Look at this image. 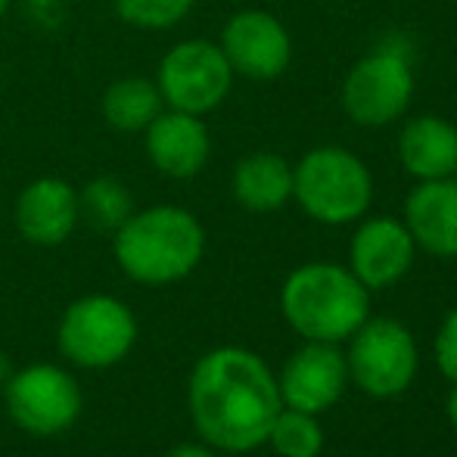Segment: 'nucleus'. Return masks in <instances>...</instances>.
<instances>
[{"instance_id": "1", "label": "nucleus", "mask_w": 457, "mask_h": 457, "mask_svg": "<svg viewBox=\"0 0 457 457\" xmlns=\"http://www.w3.org/2000/svg\"><path fill=\"white\" fill-rule=\"evenodd\" d=\"M283 411L274 373L246 349H215L193 367L190 414L199 436L224 452H253L268 442Z\"/></svg>"}, {"instance_id": "2", "label": "nucleus", "mask_w": 457, "mask_h": 457, "mask_svg": "<svg viewBox=\"0 0 457 457\" xmlns=\"http://www.w3.org/2000/svg\"><path fill=\"white\" fill-rule=\"evenodd\" d=\"M283 318L299 337L314 343H339L370 314V293L352 271L330 262L302 265L287 277L280 293Z\"/></svg>"}, {"instance_id": "3", "label": "nucleus", "mask_w": 457, "mask_h": 457, "mask_svg": "<svg viewBox=\"0 0 457 457\" xmlns=\"http://www.w3.org/2000/svg\"><path fill=\"white\" fill-rule=\"evenodd\" d=\"M205 234L199 221L175 205H156L131 215L115 230V259L140 283L181 280L199 265Z\"/></svg>"}, {"instance_id": "4", "label": "nucleus", "mask_w": 457, "mask_h": 457, "mask_svg": "<svg viewBox=\"0 0 457 457\" xmlns=\"http://www.w3.org/2000/svg\"><path fill=\"white\" fill-rule=\"evenodd\" d=\"M293 196L320 224H352L370 209V169L343 146H318L293 169Z\"/></svg>"}, {"instance_id": "5", "label": "nucleus", "mask_w": 457, "mask_h": 457, "mask_svg": "<svg viewBox=\"0 0 457 457\" xmlns=\"http://www.w3.org/2000/svg\"><path fill=\"white\" fill-rule=\"evenodd\" d=\"M414 96V69L408 54L379 47L361 56L343 81V109L355 125L386 128L402 119Z\"/></svg>"}, {"instance_id": "6", "label": "nucleus", "mask_w": 457, "mask_h": 457, "mask_svg": "<svg viewBox=\"0 0 457 457\" xmlns=\"http://www.w3.org/2000/svg\"><path fill=\"white\" fill-rule=\"evenodd\" d=\"M137 324L128 305L112 295H87L69 305L60 324V349L79 367H112L131 352Z\"/></svg>"}, {"instance_id": "7", "label": "nucleus", "mask_w": 457, "mask_h": 457, "mask_svg": "<svg viewBox=\"0 0 457 457\" xmlns=\"http://www.w3.org/2000/svg\"><path fill=\"white\" fill-rule=\"evenodd\" d=\"M349 377L373 398H395L417 377V345L414 337L398 320L367 318L352 333Z\"/></svg>"}, {"instance_id": "8", "label": "nucleus", "mask_w": 457, "mask_h": 457, "mask_svg": "<svg viewBox=\"0 0 457 457\" xmlns=\"http://www.w3.org/2000/svg\"><path fill=\"white\" fill-rule=\"evenodd\" d=\"M234 69L221 47L209 41H184L162 60L159 94L178 112L203 115L228 96Z\"/></svg>"}, {"instance_id": "9", "label": "nucleus", "mask_w": 457, "mask_h": 457, "mask_svg": "<svg viewBox=\"0 0 457 457\" xmlns=\"http://www.w3.org/2000/svg\"><path fill=\"white\" fill-rule=\"evenodd\" d=\"M6 408L22 429L35 436H54L79 420L81 392L66 370L54 364H35L19 370L6 383Z\"/></svg>"}, {"instance_id": "10", "label": "nucleus", "mask_w": 457, "mask_h": 457, "mask_svg": "<svg viewBox=\"0 0 457 457\" xmlns=\"http://www.w3.org/2000/svg\"><path fill=\"white\" fill-rule=\"evenodd\" d=\"M349 379V364L345 355L337 349V343H314L302 345L287 364L277 379L283 408L305 411V414H320L333 408L339 395L345 392Z\"/></svg>"}, {"instance_id": "11", "label": "nucleus", "mask_w": 457, "mask_h": 457, "mask_svg": "<svg viewBox=\"0 0 457 457\" xmlns=\"http://www.w3.org/2000/svg\"><path fill=\"white\" fill-rule=\"evenodd\" d=\"M221 50L228 56L230 69L246 79L255 81H271L283 75L293 56V41H289L287 29L280 19L262 10L237 12L228 22L221 37Z\"/></svg>"}, {"instance_id": "12", "label": "nucleus", "mask_w": 457, "mask_h": 457, "mask_svg": "<svg viewBox=\"0 0 457 457\" xmlns=\"http://www.w3.org/2000/svg\"><path fill=\"white\" fill-rule=\"evenodd\" d=\"M414 237L404 221L395 218H370L352 237V274L367 289H386L398 283L414 265Z\"/></svg>"}, {"instance_id": "13", "label": "nucleus", "mask_w": 457, "mask_h": 457, "mask_svg": "<svg viewBox=\"0 0 457 457\" xmlns=\"http://www.w3.org/2000/svg\"><path fill=\"white\" fill-rule=\"evenodd\" d=\"M404 228L414 246L439 259L457 255V178L420 181L404 203Z\"/></svg>"}, {"instance_id": "14", "label": "nucleus", "mask_w": 457, "mask_h": 457, "mask_svg": "<svg viewBox=\"0 0 457 457\" xmlns=\"http://www.w3.org/2000/svg\"><path fill=\"white\" fill-rule=\"evenodd\" d=\"M146 150L165 175L193 178L209 159V131L190 112H159L146 125Z\"/></svg>"}, {"instance_id": "15", "label": "nucleus", "mask_w": 457, "mask_h": 457, "mask_svg": "<svg viewBox=\"0 0 457 457\" xmlns=\"http://www.w3.org/2000/svg\"><path fill=\"white\" fill-rule=\"evenodd\" d=\"M16 221L25 240L56 246L72 234L79 221V196L66 181L41 178L19 196Z\"/></svg>"}, {"instance_id": "16", "label": "nucleus", "mask_w": 457, "mask_h": 457, "mask_svg": "<svg viewBox=\"0 0 457 457\" xmlns=\"http://www.w3.org/2000/svg\"><path fill=\"white\" fill-rule=\"evenodd\" d=\"M398 159L417 181L452 178L457 169V128L439 115H417L398 134Z\"/></svg>"}, {"instance_id": "17", "label": "nucleus", "mask_w": 457, "mask_h": 457, "mask_svg": "<svg viewBox=\"0 0 457 457\" xmlns=\"http://www.w3.org/2000/svg\"><path fill=\"white\" fill-rule=\"evenodd\" d=\"M234 196L249 212H277L293 196V169L277 153H253L234 171Z\"/></svg>"}, {"instance_id": "18", "label": "nucleus", "mask_w": 457, "mask_h": 457, "mask_svg": "<svg viewBox=\"0 0 457 457\" xmlns=\"http://www.w3.org/2000/svg\"><path fill=\"white\" fill-rule=\"evenodd\" d=\"M162 109V94L146 79H121L103 96V115L115 131H144Z\"/></svg>"}, {"instance_id": "19", "label": "nucleus", "mask_w": 457, "mask_h": 457, "mask_svg": "<svg viewBox=\"0 0 457 457\" xmlns=\"http://www.w3.org/2000/svg\"><path fill=\"white\" fill-rule=\"evenodd\" d=\"M268 442L280 457H318L324 448V429L314 420V414L283 408L274 417Z\"/></svg>"}, {"instance_id": "20", "label": "nucleus", "mask_w": 457, "mask_h": 457, "mask_svg": "<svg viewBox=\"0 0 457 457\" xmlns=\"http://www.w3.org/2000/svg\"><path fill=\"white\" fill-rule=\"evenodd\" d=\"M81 212L96 230H119L131 218V196L112 178H96L81 196Z\"/></svg>"}, {"instance_id": "21", "label": "nucleus", "mask_w": 457, "mask_h": 457, "mask_svg": "<svg viewBox=\"0 0 457 457\" xmlns=\"http://www.w3.org/2000/svg\"><path fill=\"white\" fill-rule=\"evenodd\" d=\"M193 0H115L121 19L140 29H169L190 12Z\"/></svg>"}, {"instance_id": "22", "label": "nucleus", "mask_w": 457, "mask_h": 457, "mask_svg": "<svg viewBox=\"0 0 457 457\" xmlns=\"http://www.w3.org/2000/svg\"><path fill=\"white\" fill-rule=\"evenodd\" d=\"M436 361L452 383H457V308L445 318L436 337Z\"/></svg>"}, {"instance_id": "23", "label": "nucleus", "mask_w": 457, "mask_h": 457, "mask_svg": "<svg viewBox=\"0 0 457 457\" xmlns=\"http://www.w3.org/2000/svg\"><path fill=\"white\" fill-rule=\"evenodd\" d=\"M169 457H215L209 452V448H203V445H181V448H175Z\"/></svg>"}, {"instance_id": "24", "label": "nucleus", "mask_w": 457, "mask_h": 457, "mask_svg": "<svg viewBox=\"0 0 457 457\" xmlns=\"http://www.w3.org/2000/svg\"><path fill=\"white\" fill-rule=\"evenodd\" d=\"M448 420H452V427H454V433H457V383H454L452 395H448Z\"/></svg>"}, {"instance_id": "25", "label": "nucleus", "mask_w": 457, "mask_h": 457, "mask_svg": "<svg viewBox=\"0 0 457 457\" xmlns=\"http://www.w3.org/2000/svg\"><path fill=\"white\" fill-rule=\"evenodd\" d=\"M6 370H10V364H6V358L0 355V383H4V379H6Z\"/></svg>"}, {"instance_id": "26", "label": "nucleus", "mask_w": 457, "mask_h": 457, "mask_svg": "<svg viewBox=\"0 0 457 457\" xmlns=\"http://www.w3.org/2000/svg\"><path fill=\"white\" fill-rule=\"evenodd\" d=\"M6 4H10V0H0V16H4V10H6Z\"/></svg>"}, {"instance_id": "27", "label": "nucleus", "mask_w": 457, "mask_h": 457, "mask_svg": "<svg viewBox=\"0 0 457 457\" xmlns=\"http://www.w3.org/2000/svg\"><path fill=\"white\" fill-rule=\"evenodd\" d=\"M452 178H457V169H454V175H452Z\"/></svg>"}]
</instances>
